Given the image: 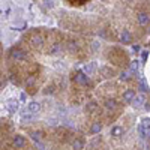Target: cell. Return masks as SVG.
Instances as JSON below:
<instances>
[{
	"label": "cell",
	"mask_w": 150,
	"mask_h": 150,
	"mask_svg": "<svg viewBox=\"0 0 150 150\" xmlns=\"http://www.w3.org/2000/svg\"><path fill=\"white\" fill-rule=\"evenodd\" d=\"M29 42H30V45H32L33 50L39 51V50L44 48V42H45V39H44V36H42V35H39V32H36V33H33V35L30 36Z\"/></svg>",
	"instance_id": "6da1fadb"
},
{
	"label": "cell",
	"mask_w": 150,
	"mask_h": 150,
	"mask_svg": "<svg viewBox=\"0 0 150 150\" xmlns=\"http://www.w3.org/2000/svg\"><path fill=\"white\" fill-rule=\"evenodd\" d=\"M74 81L77 83V84H80V86H89L90 84V81H89V77L84 74V72H77L74 75Z\"/></svg>",
	"instance_id": "7a4b0ae2"
},
{
	"label": "cell",
	"mask_w": 150,
	"mask_h": 150,
	"mask_svg": "<svg viewBox=\"0 0 150 150\" xmlns=\"http://www.w3.org/2000/svg\"><path fill=\"white\" fill-rule=\"evenodd\" d=\"M11 59H14V60H26L27 59V53L26 51H23V50L20 48H14V50H11Z\"/></svg>",
	"instance_id": "3957f363"
},
{
	"label": "cell",
	"mask_w": 150,
	"mask_h": 150,
	"mask_svg": "<svg viewBox=\"0 0 150 150\" xmlns=\"http://www.w3.org/2000/svg\"><path fill=\"white\" fill-rule=\"evenodd\" d=\"M149 131H150V119H143L141 123H140V126H138V132H140L141 137L146 138V135H147Z\"/></svg>",
	"instance_id": "277c9868"
},
{
	"label": "cell",
	"mask_w": 150,
	"mask_h": 150,
	"mask_svg": "<svg viewBox=\"0 0 150 150\" xmlns=\"http://www.w3.org/2000/svg\"><path fill=\"white\" fill-rule=\"evenodd\" d=\"M27 146V141L23 135H14V147L17 149H24Z\"/></svg>",
	"instance_id": "5b68a950"
},
{
	"label": "cell",
	"mask_w": 150,
	"mask_h": 150,
	"mask_svg": "<svg viewBox=\"0 0 150 150\" xmlns=\"http://www.w3.org/2000/svg\"><path fill=\"white\" fill-rule=\"evenodd\" d=\"M101 74L104 75L105 78H112L116 75V71L112 69V68H110V66H102L101 68Z\"/></svg>",
	"instance_id": "8992f818"
},
{
	"label": "cell",
	"mask_w": 150,
	"mask_h": 150,
	"mask_svg": "<svg viewBox=\"0 0 150 150\" xmlns=\"http://www.w3.org/2000/svg\"><path fill=\"white\" fill-rule=\"evenodd\" d=\"M144 104V96L143 95H138V96H134V99H132V105L135 107V108H138V107H141Z\"/></svg>",
	"instance_id": "52a82bcc"
},
{
	"label": "cell",
	"mask_w": 150,
	"mask_h": 150,
	"mask_svg": "<svg viewBox=\"0 0 150 150\" xmlns=\"http://www.w3.org/2000/svg\"><path fill=\"white\" fill-rule=\"evenodd\" d=\"M134 96H135V92L129 89V90H126V92L123 93V101H125V102H132Z\"/></svg>",
	"instance_id": "ba28073f"
},
{
	"label": "cell",
	"mask_w": 150,
	"mask_h": 150,
	"mask_svg": "<svg viewBox=\"0 0 150 150\" xmlns=\"http://www.w3.org/2000/svg\"><path fill=\"white\" fill-rule=\"evenodd\" d=\"M6 107H8V110H9L11 112H15V111L18 110V102L15 101V99H11V101L6 104Z\"/></svg>",
	"instance_id": "9c48e42d"
},
{
	"label": "cell",
	"mask_w": 150,
	"mask_h": 150,
	"mask_svg": "<svg viewBox=\"0 0 150 150\" xmlns=\"http://www.w3.org/2000/svg\"><path fill=\"white\" fill-rule=\"evenodd\" d=\"M150 21V18H149V15L147 14H144V12H141V14H138V23L141 24V26H146V24Z\"/></svg>",
	"instance_id": "30bf717a"
},
{
	"label": "cell",
	"mask_w": 150,
	"mask_h": 150,
	"mask_svg": "<svg viewBox=\"0 0 150 150\" xmlns=\"http://www.w3.org/2000/svg\"><path fill=\"white\" fill-rule=\"evenodd\" d=\"M131 39H132L131 33H129L128 30H123V32H122V42H123V44H129Z\"/></svg>",
	"instance_id": "8fae6325"
},
{
	"label": "cell",
	"mask_w": 150,
	"mask_h": 150,
	"mask_svg": "<svg viewBox=\"0 0 150 150\" xmlns=\"http://www.w3.org/2000/svg\"><path fill=\"white\" fill-rule=\"evenodd\" d=\"M39 108H41V105L38 104V102H30L29 107H27V111L29 112H38V111H39Z\"/></svg>",
	"instance_id": "7c38bea8"
},
{
	"label": "cell",
	"mask_w": 150,
	"mask_h": 150,
	"mask_svg": "<svg viewBox=\"0 0 150 150\" xmlns=\"http://www.w3.org/2000/svg\"><path fill=\"white\" fill-rule=\"evenodd\" d=\"M105 107L108 110H114L117 107V102H116V99H107L105 101Z\"/></svg>",
	"instance_id": "4fadbf2b"
},
{
	"label": "cell",
	"mask_w": 150,
	"mask_h": 150,
	"mask_svg": "<svg viewBox=\"0 0 150 150\" xmlns=\"http://www.w3.org/2000/svg\"><path fill=\"white\" fill-rule=\"evenodd\" d=\"M101 131H102V125L99 123V122H96V123L92 125V129H90L92 134H98V132H101Z\"/></svg>",
	"instance_id": "5bb4252c"
},
{
	"label": "cell",
	"mask_w": 150,
	"mask_h": 150,
	"mask_svg": "<svg viewBox=\"0 0 150 150\" xmlns=\"http://www.w3.org/2000/svg\"><path fill=\"white\" fill-rule=\"evenodd\" d=\"M122 134H123V129L120 126H114V128L111 129V135L112 137H120Z\"/></svg>",
	"instance_id": "9a60e30c"
},
{
	"label": "cell",
	"mask_w": 150,
	"mask_h": 150,
	"mask_svg": "<svg viewBox=\"0 0 150 150\" xmlns=\"http://www.w3.org/2000/svg\"><path fill=\"white\" fill-rule=\"evenodd\" d=\"M72 146H74V149H83V147H84V144H83L81 140H74Z\"/></svg>",
	"instance_id": "2e32d148"
},
{
	"label": "cell",
	"mask_w": 150,
	"mask_h": 150,
	"mask_svg": "<svg viewBox=\"0 0 150 150\" xmlns=\"http://www.w3.org/2000/svg\"><path fill=\"white\" fill-rule=\"evenodd\" d=\"M84 69H86L87 75H89V74H92V72L95 71V63H89V65H87V66H86Z\"/></svg>",
	"instance_id": "e0dca14e"
},
{
	"label": "cell",
	"mask_w": 150,
	"mask_h": 150,
	"mask_svg": "<svg viewBox=\"0 0 150 150\" xmlns=\"http://www.w3.org/2000/svg\"><path fill=\"white\" fill-rule=\"evenodd\" d=\"M86 110L89 111V112L95 111V110H96V104H95V102H89V104H87V107H86Z\"/></svg>",
	"instance_id": "ac0fdd59"
},
{
	"label": "cell",
	"mask_w": 150,
	"mask_h": 150,
	"mask_svg": "<svg viewBox=\"0 0 150 150\" xmlns=\"http://www.w3.org/2000/svg\"><path fill=\"white\" fill-rule=\"evenodd\" d=\"M129 78H131V72H122V75H120V80L122 81H126Z\"/></svg>",
	"instance_id": "d6986e66"
},
{
	"label": "cell",
	"mask_w": 150,
	"mask_h": 150,
	"mask_svg": "<svg viewBox=\"0 0 150 150\" xmlns=\"http://www.w3.org/2000/svg\"><path fill=\"white\" fill-rule=\"evenodd\" d=\"M137 69H138V62H137V60L131 62V71L132 72H137Z\"/></svg>",
	"instance_id": "ffe728a7"
},
{
	"label": "cell",
	"mask_w": 150,
	"mask_h": 150,
	"mask_svg": "<svg viewBox=\"0 0 150 150\" xmlns=\"http://www.w3.org/2000/svg\"><path fill=\"white\" fill-rule=\"evenodd\" d=\"M69 3H72V5H84L87 0H68Z\"/></svg>",
	"instance_id": "44dd1931"
},
{
	"label": "cell",
	"mask_w": 150,
	"mask_h": 150,
	"mask_svg": "<svg viewBox=\"0 0 150 150\" xmlns=\"http://www.w3.org/2000/svg\"><path fill=\"white\" fill-rule=\"evenodd\" d=\"M30 135H32V138H33L35 141H38V140H41V134H39V132H32Z\"/></svg>",
	"instance_id": "7402d4cb"
},
{
	"label": "cell",
	"mask_w": 150,
	"mask_h": 150,
	"mask_svg": "<svg viewBox=\"0 0 150 150\" xmlns=\"http://www.w3.org/2000/svg\"><path fill=\"white\" fill-rule=\"evenodd\" d=\"M140 89H141L143 92H147V90H149V87L144 84V81H141V83H140Z\"/></svg>",
	"instance_id": "603a6c76"
},
{
	"label": "cell",
	"mask_w": 150,
	"mask_h": 150,
	"mask_svg": "<svg viewBox=\"0 0 150 150\" xmlns=\"http://www.w3.org/2000/svg\"><path fill=\"white\" fill-rule=\"evenodd\" d=\"M45 6L47 8H53V2L51 0H45Z\"/></svg>",
	"instance_id": "cb8c5ba5"
},
{
	"label": "cell",
	"mask_w": 150,
	"mask_h": 150,
	"mask_svg": "<svg viewBox=\"0 0 150 150\" xmlns=\"http://www.w3.org/2000/svg\"><path fill=\"white\" fill-rule=\"evenodd\" d=\"M20 99H21V101H26V93H24V92L20 95Z\"/></svg>",
	"instance_id": "d4e9b609"
},
{
	"label": "cell",
	"mask_w": 150,
	"mask_h": 150,
	"mask_svg": "<svg viewBox=\"0 0 150 150\" xmlns=\"http://www.w3.org/2000/svg\"><path fill=\"white\" fill-rule=\"evenodd\" d=\"M147 56H149V53H147V51H143V60H146Z\"/></svg>",
	"instance_id": "484cf974"
},
{
	"label": "cell",
	"mask_w": 150,
	"mask_h": 150,
	"mask_svg": "<svg viewBox=\"0 0 150 150\" xmlns=\"http://www.w3.org/2000/svg\"><path fill=\"white\" fill-rule=\"evenodd\" d=\"M134 51H140V45H134Z\"/></svg>",
	"instance_id": "4316f807"
},
{
	"label": "cell",
	"mask_w": 150,
	"mask_h": 150,
	"mask_svg": "<svg viewBox=\"0 0 150 150\" xmlns=\"http://www.w3.org/2000/svg\"><path fill=\"white\" fill-rule=\"evenodd\" d=\"M0 51H2V48H0Z\"/></svg>",
	"instance_id": "83f0119b"
}]
</instances>
